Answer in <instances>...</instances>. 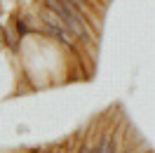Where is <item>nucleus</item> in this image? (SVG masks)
I'll return each instance as SVG.
<instances>
[{
  "mask_svg": "<svg viewBox=\"0 0 155 153\" xmlns=\"http://www.w3.org/2000/svg\"><path fill=\"white\" fill-rule=\"evenodd\" d=\"M45 7H49L52 12H57L59 17L64 19V24L68 26V31L75 33L78 38H82V40L89 38L87 26H85V19H82V14L78 12L75 5H71L68 0H45Z\"/></svg>",
  "mask_w": 155,
  "mask_h": 153,
  "instance_id": "f257e3e1",
  "label": "nucleus"
},
{
  "mask_svg": "<svg viewBox=\"0 0 155 153\" xmlns=\"http://www.w3.org/2000/svg\"><path fill=\"white\" fill-rule=\"evenodd\" d=\"M42 21H45V26H47V31L54 36V38H59L66 47L73 49V40H71V31H68V26L64 24V19L59 17L57 12H52L49 7H45L42 10Z\"/></svg>",
  "mask_w": 155,
  "mask_h": 153,
  "instance_id": "f03ea898",
  "label": "nucleus"
},
{
  "mask_svg": "<svg viewBox=\"0 0 155 153\" xmlns=\"http://www.w3.org/2000/svg\"><path fill=\"white\" fill-rule=\"evenodd\" d=\"M97 153H113V141H110V139H104V141H101V146H99V151Z\"/></svg>",
  "mask_w": 155,
  "mask_h": 153,
  "instance_id": "7ed1b4c3",
  "label": "nucleus"
},
{
  "mask_svg": "<svg viewBox=\"0 0 155 153\" xmlns=\"http://www.w3.org/2000/svg\"><path fill=\"white\" fill-rule=\"evenodd\" d=\"M68 2H71V5H75L80 12H82V10H87V0H68Z\"/></svg>",
  "mask_w": 155,
  "mask_h": 153,
  "instance_id": "20e7f679",
  "label": "nucleus"
},
{
  "mask_svg": "<svg viewBox=\"0 0 155 153\" xmlns=\"http://www.w3.org/2000/svg\"><path fill=\"white\" fill-rule=\"evenodd\" d=\"M17 26H19V31H21V33H28V24H26V21H24V19H19V21H17Z\"/></svg>",
  "mask_w": 155,
  "mask_h": 153,
  "instance_id": "39448f33",
  "label": "nucleus"
},
{
  "mask_svg": "<svg viewBox=\"0 0 155 153\" xmlns=\"http://www.w3.org/2000/svg\"><path fill=\"white\" fill-rule=\"evenodd\" d=\"M5 36H7V33H5V31H2V29H0V38H5Z\"/></svg>",
  "mask_w": 155,
  "mask_h": 153,
  "instance_id": "423d86ee",
  "label": "nucleus"
}]
</instances>
